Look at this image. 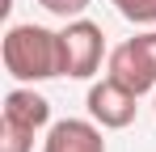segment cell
Wrapping results in <instances>:
<instances>
[{"label":"cell","mask_w":156,"mask_h":152,"mask_svg":"<svg viewBox=\"0 0 156 152\" xmlns=\"http://www.w3.org/2000/svg\"><path fill=\"white\" fill-rule=\"evenodd\" d=\"M0 123L38 135L42 127H51V101L42 97V93H34V85H17V89H9V93H4Z\"/></svg>","instance_id":"5"},{"label":"cell","mask_w":156,"mask_h":152,"mask_svg":"<svg viewBox=\"0 0 156 152\" xmlns=\"http://www.w3.org/2000/svg\"><path fill=\"white\" fill-rule=\"evenodd\" d=\"M59 47H63V76H72V80H89V76L101 68L105 34H101L97 21H89V17H72V21L59 30Z\"/></svg>","instance_id":"3"},{"label":"cell","mask_w":156,"mask_h":152,"mask_svg":"<svg viewBox=\"0 0 156 152\" xmlns=\"http://www.w3.org/2000/svg\"><path fill=\"white\" fill-rule=\"evenodd\" d=\"M84 106H89V118H93L97 127H105V131H122V127H131L135 114H139V93L127 89L122 80L105 76V80H97V85H89Z\"/></svg>","instance_id":"4"},{"label":"cell","mask_w":156,"mask_h":152,"mask_svg":"<svg viewBox=\"0 0 156 152\" xmlns=\"http://www.w3.org/2000/svg\"><path fill=\"white\" fill-rule=\"evenodd\" d=\"M4 72L17 85H42L63 76V47H59V30L47 25H9L4 34Z\"/></svg>","instance_id":"1"},{"label":"cell","mask_w":156,"mask_h":152,"mask_svg":"<svg viewBox=\"0 0 156 152\" xmlns=\"http://www.w3.org/2000/svg\"><path fill=\"white\" fill-rule=\"evenodd\" d=\"M0 152H34V135L0 123Z\"/></svg>","instance_id":"8"},{"label":"cell","mask_w":156,"mask_h":152,"mask_svg":"<svg viewBox=\"0 0 156 152\" xmlns=\"http://www.w3.org/2000/svg\"><path fill=\"white\" fill-rule=\"evenodd\" d=\"M51 17H63V21H72V17H84V9L93 4V0H38Z\"/></svg>","instance_id":"9"},{"label":"cell","mask_w":156,"mask_h":152,"mask_svg":"<svg viewBox=\"0 0 156 152\" xmlns=\"http://www.w3.org/2000/svg\"><path fill=\"white\" fill-rule=\"evenodd\" d=\"M101 131L105 127H97L93 118H59L47 127L42 152H105Z\"/></svg>","instance_id":"6"},{"label":"cell","mask_w":156,"mask_h":152,"mask_svg":"<svg viewBox=\"0 0 156 152\" xmlns=\"http://www.w3.org/2000/svg\"><path fill=\"white\" fill-rule=\"evenodd\" d=\"M152 106H156V97H152Z\"/></svg>","instance_id":"10"},{"label":"cell","mask_w":156,"mask_h":152,"mask_svg":"<svg viewBox=\"0 0 156 152\" xmlns=\"http://www.w3.org/2000/svg\"><path fill=\"white\" fill-rule=\"evenodd\" d=\"M110 76L122 80L127 89H135L139 97L156 93V25L110 51Z\"/></svg>","instance_id":"2"},{"label":"cell","mask_w":156,"mask_h":152,"mask_svg":"<svg viewBox=\"0 0 156 152\" xmlns=\"http://www.w3.org/2000/svg\"><path fill=\"white\" fill-rule=\"evenodd\" d=\"M110 4L135 25H156V0H110Z\"/></svg>","instance_id":"7"}]
</instances>
